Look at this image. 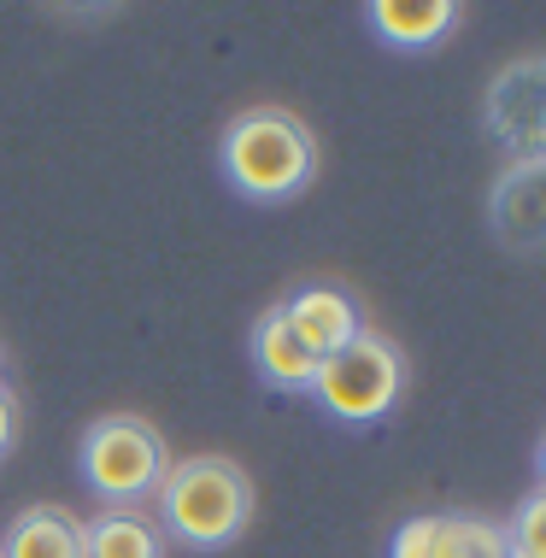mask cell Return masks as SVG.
I'll return each mask as SVG.
<instances>
[{"label": "cell", "mask_w": 546, "mask_h": 558, "mask_svg": "<svg viewBox=\"0 0 546 558\" xmlns=\"http://www.w3.org/2000/svg\"><path fill=\"white\" fill-rule=\"evenodd\" d=\"M535 464H541V488H546V441H541V459Z\"/></svg>", "instance_id": "16"}, {"label": "cell", "mask_w": 546, "mask_h": 558, "mask_svg": "<svg viewBox=\"0 0 546 558\" xmlns=\"http://www.w3.org/2000/svg\"><path fill=\"white\" fill-rule=\"evenodd\" d=\"M19 441V395H12V383H0V459L12 452Z\"/></svg>", "instance_id": "15"}, {"label": "cell", "mask_w": 546, "mask_h": 558, "mask_svg": "<svg viewBox=\"0 0 546 558\" xmlns=\"http://www.w3.org/2000/svg\"><path fill=\"white\" fill-rule=\"evenodd\" d=\"M459 19H464L459 0H371V7H364V24L400 53L441 48L452 29H459Z\"/></svg>", "instance_id": "8"}, {"label": "cell", "mask_w": 546, "mask_h": 558, "mask_svg": "<svg viewBox=\"0 0 546 558\" xmlns=\"http://www.w3.org/2000/svg\"><path fill=\"white\" fill-rule=\"evenodd\" d=\"M83 558H165V530L142 506H106L83 523Z\"/></svg>", "instance_id": "11"}, {"label": "cell", "mask_w": 546, "mask_h": 558, "mask_svg": "<svg viewBox=\"0 0 546 558\" xmlns=\"http://www.w3.org/2000/svg\"><path fill=\"white\" fill-rule=\"evenodd\" d=\"M488 223L499 247L546 253V165H506V177L488 194Z\"/></svg>", "instance_id": "7"}, {"label": "cell", "mask_w": 546, "mask_h": 558, "mask_svg": "<svg viewBox=\"0 0 546 558\" xmlns=\"http://www.w3.org/2000/svg\"><path fill=\"white\" fill-rule=\"evenodd\" d=\"M0 558H83V518L65 506H24L0 535Z\"/></svg>", "instance_id": "10"}, {"label": "cell", "mask_w": 546, "mask_h": 558, "mask_svg": "<svg viewBox=\"0 0 546 558\" xmlns=\"http://www.w3.org/2000/svg\"><path fill=\"white\" fill-rule=\"evenodd\" d=\"M435 558H511V535L488 518H441L435 523Z\"/></svg>", "instance_id": "12"}, {"label": "cell", "mask_w": 546, "mask_h": 558, "mask_svg": "<svg viewBox=\"0 0 546 558\" xmlns=\"http://www.w3.org/2000/svg\"><path fill=\"white\" fill-rule=\"evenodd\" d=\"M482 118L511 165H546V53H523L499 65Z\"/></svg>", "instance_id": "5"}, {"label": "cell", "mask_w": 546, "mask_h": 558, "mask_svg": "<svg viewBox=\"0 0 546 558\" xmlns=\"http://www.w3.org/2000/svg\"><path fill=\"white\" fill-rule=\"evenodd\" d=\"M511 558H523V553H511Z\"/></svg>", "instance_id": "18"}, {"label": "cell", "mask_w": 546, "mask_h": 558, "mask_svg": "<svg viewBox=\"0 0 546 558\" xmlns=\"http://www.w3.org/2000/svg\"><path fill=\"white\" fill-rule=\"evenodd\" d=\"M0 383H7V347H0Z\"/></svg>", "instance_id": "17"}, {"label": "cell", "mask_w": 546, "mask_h": 558, "mask_svg": "<svg viewBox=\"0 0 546 558\" xmlns=\"http://www.w3.org/2000/svg\"><path fill=\"white\" fill-rule=\"evenodd\" d=\"M159 530L165 541H182L194 553H223L247 535L253 523V476L223 452H201V459H177L171 476L159 482Z\"/></svg>", "instance_id": "2"}, {"label": "cell", "mask_w": 546, "mask_h": 558, "mask_svg": "<svg viewBox=\"0 0 546 558\" xmlns=\"http://www.w3.org/2000/svg\"><path fill=\"white\" fill-rule=\"evenodd\" d=\"M171 447L165 435L135 412H112V417H95L83 429V447H77V471L88 482V494L106 506H142L159 494V482L171 476Z\"/></svg>", "instance_id": "3"}, {"label": "cell", "mask_w": 546, "mask_h": 558, "mask_svg": "<svg viewBox=\"0 0 546 558\" xmlns=\"http://www.w3.org/2000/svg\"><path fill=\"white\" fill-rule=\"evenodd\" d=\"M312 395L336 424H383L393 400L405 395V353L383 329H364L359 341H347L336 359L317 365Z\"/></svg>", "instance_id": "4"}, {"label": "cell", "mask_w": 546, "mask_h": 558, "mask_svg": "<svg viewBox=\"0 0 546 558\" xmlns=\"http://www.w3.org/2000/svg\"><path fill=\"white\" fill-rule=\"evenodd\" d=\"M247 353H253V371H259L270 388H282V395H312V383H317V359L306 353V347H300L294 329H288L282 300H277V306H265L259 318H253Z\"/></svg>", "instance_id": "9"}, {"label": "cell", "mask_w": 546, "mask_h": 558, "mask_svg": "<svg viewBox=\"0 0 546 558\" xmlns=\"http://www.w3.org/2000/svg\"><path fill=\"white\" fill-rule=\"evenodd\" d=\"M218 171L241 201H294L317 177V135L288 107H247L218 135Z\"/></svg>", "instance_id": "1"}, {"label": "cell", "mask_w": 546, "mask_h": 558, "mask_svg": "<svg viewBox=\"0 0 546 558\" xmlns=\"http://www.w3.org/2000/svg\"><path fill=\"white\" fill-rule=\"evenodd\" d=\"M511 553H523V558H546V488L541 494H529V500L518 506V518H511Z\"/></svg>", "instance_id": "13"}, {"label": "cell", "mask_w": 546, "mask_h": 558, "mask_svg": "<svg viewBox=\"0 0 546 558\" xmlns=\"http://www.w3.org/2000/svg\"><path fill=\"white\" fill-rule=\"evenodd\" d=\"M282 318L288 329L300 336V347L324 365V359H336L347 341H359L364 329V306L353 289H341V282H306V289H294L282 300Z\"/></svg>", "instance_id": "6"}, {"label": "cell", "mask_w": 546, "mask_h": 558, "mask_svg": "<svg viewBox=\"0 0 546 558\" xmlns=\"http://www.w3.org/2000/svg\"><path fill=\"white\" fill-rule=\"evenodd\" d=\"M435 523H441V518H412V523H400V535H393L388 558H435Z\"/></svg>", "instance_id": "14"}]
</instances>
